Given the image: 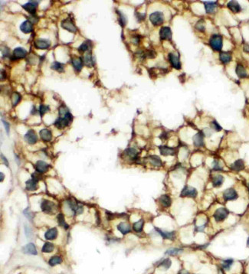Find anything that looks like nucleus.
<instances>
[{"label": "nucleus", "instance_id": "f257e3e1", "mask_svg": "<svg viewBox=\"0 0 249 274\" xmlns=\"http://www.w3.org/2000/svg\"><path fill=\"white\" fill-rule=\"evenodd\" d=\"M210 47L216 51H220L223 46L222 36L220 35H213L209 39V42Z\"/></svg>", "mask_w": 249, "mask_h": 274}, {"label": "nucleus", "instance_id": "f03ea898", "mask_svg": "<svg viewBox=\"0 0 249 274\" xmlns=\"http://www.w3.org/2000/svg\"><path fill=\"white\" fill-rule=\"evenodd\" d=\"M71 120L72 115L70 113H68V114H67L66 115L59 117L57 120L55 121V126L57 127V128H58V129H64V128H65L66 126H68L70 124Z\"/></svg>", "mask_w": 249, "mask_h": 274}, {"label": "nucleus", "instance_id": "7ed1b4c3", "mask_svg": "<svg viewBox=\"0 0 249 274\" xmlns=\"http://www.w3.org/2000/svg\"><path fill=\"white\" fill-rule=\"evenodd\" d=\"M229 211L225 207H219L215 211L213 217L216 222H222L228 217Z\"/></svg>", "mask_w": 249, "mask_h": 274}, {"label": "nucleus", "instance_id": "20e7f679", "mask_svg": "<svg viewBox=\"0 0 249 274\" xmlns=\"http://www.w3.org/2000/svg\"><path fill=\"white\" fill-rule=\"evenodd\" d=\"M150 21L155 26L160 25L164 22L163 13L161 12H154L150 15Z\"/></svg>", "mask_w": 249, "mask_h": 274}, {"label": "nucleus", "instance_id": "39448f33", "mask_svg": "<svg viewBox=\"0 0 249 274\" xmlns=\"http://www.w3.org/2000/svg\"><path fill=\"white\" fill-rule=\"evenodd\" d=\"M198 195V191L195 188L192 186H186L181 191L180 196L185 198H195Z\"/></svg>", "mask_w": 249, "mask_h": 274}, {"label": "nucleus", "instance_id": "423d86ee", "mask_svg": "<svg viewBox=\"0 0 249 274\" xmlns=\"http://www.w3.org/2000/svg\"><path fill=\"white\" fill-rule=\"evenodd\" d=\"M168 58H169V61L172 67H174L176 70H180L181 67H182V64H181L179 56L176 55L173 53H169V55H168Z\"/></svg>", "mask_w": 249, "mask_h": 274}, {"label": "nucleus", "instance_id": "0eeeda50", "mask_svg": "<svg viewBox=\"0 0 249 274\" xmlns=\"http://www.w3.org/2000/svg\"><path fill=\"white\" fill-rule=\"evenodd\" d=\"M238 197L237 191L234 188H228L223 192V198L225 201L236 200Z\"/></svg>", "mask_w": 249, "mask_h": 274}, {"label": "nucleus", "instance_id": "6e6552de", "mask_svg": "<svg viewBox=\"0 0 249 274\" xmlns=\"http://www.w3.org/2000/svg\"><path fill=\"white\" fill-rule=\"evenodd\" d=\"M204 137L205 135L202 131V132H199L198 133H196V135L193 136V138H192L193 145L197 148L204 146Z\"/></svg>", "mask_w": 249, "mask_h": 274}, {"label": "nucleus", "instance_id": "1a4fd4ad", "mask_svg": "<svg viewBox=\"0 0 249 274\" xmlns=\"http://www.w3.org/2000/svg\"><path fill=\"white\" fill-rule=\"evenodd\" d=\"M55 204L50 201L44 200L41 204V208L44 212L47 213V214H52L55 209Z\"/></svg>", "mask_w": 249, "mask_h": 274}, {"label": "nucleus", "instance_id": "9d476101", "mask_svg": "<svg viewBox=\"0 0 249 274\" xmlns=\"http://www.w3.org/2000/svg\"><path fill=\"white\" fill-rule=\"evenodd\" d=\"M172 31L169 27H162L159 31V36L162 40H171L172 39Z\"/></svg>", "mask_w": 249, "mask_h": 274}, {"label": "nucleus", "instance_id": "9b49d317", "mask_svg": "<svg viewBox=\"0 0 249 274\" xmlns=\"http://www.w3.org/2000/svg\"><path fill=\"white\" fill-rule=\"evenodd\" d=\"M34 45H35V47L36 48L44 50V49H47L50 47L51 42L50 41L47 40V39H39L35 41V43H34Z\"/></svg>", "mask_w": 249, "mask_h": 274}, {"label": "nucleus", "instance_id": "f8f14e48", "mask_svg": "<svg viewBox=\"0 0 249 274\" xmlns=\"http://www.w3.org/2000/svg\"><path fill=\"white\" fill-rule=\"evenodd\" d=\"M25 139L29 144L33 145V144L36 143L37 142L38 136H37L35 131L32 130V129H29V130L26 132V134H25Z\"/></svg>", "mask_w": 249, "mask_h": 274}, {"label": "nucleus", "instance_id": "ddd939ff", "mask_svg": "<svg viewBox=\"0 0 249 274\" xmlns=\"http://www.w3.org/2000/svg\"><path fill=\"white\" fill-rule=\"evenodd\" d=\"M68 203L69 204V207H71L73 212L76 214H81L83 212V207L81 205L78 204L77 202H76L75 201L69 200L68 201Z\"/></svg>", "mask_w": 249, "mask_h": 274}, {"label": "nucleus", "instance_id": "4468645a", "mask_svg": "<svg viewBox=\"0 0 249 274\" xmlns=\"http://www.w3.org/2000/svg\"><path fill=\"white\" fill-rule=\"evenodd\" d=\"M159 149L162 156H174L176 154V149L174 148L169 147L167 145H161L159 147Z\"/></svg>", "mask_w": 249, "mask_h": 274}, {"label": "nucleus", "instance_id": "2eb2a0df", "mask_svg": "<svg viewBox=\"0 0 249 274\" xmlns=\"http://www.w3.org/2000/svg\"><path fill=\"white\" fill-rule=\"evenodd\" d=\"M38 3H39V2H36V1H30V2H29L28 3L22 5V7H23L24 9H25L28 12H29V13L32 14V15H35Z\"/></svg>", "mask_w": 249, "mask_h": 274}, {"label": "nucleus", "instance_id": "dca6fc26", "mask_svg": "<svg viewBox=\"0 0 249 274\" xmlns=\"http://www.w3.org/2000/svg\"><path fill=\"white\" fill-rule=\"evenodd\" d=\"M61 26L62 28L65 29V30H68L70 32H73V33L76 32V31H77L75 25H74V23L70 20V19L64 20L63 22H61Z\"/></svg>", "mask_w": 249, "mask_h": 274}, {"label": "nucleus", "instance_id": "f3484780", "mask_svg": "<svg viewBox=\"0 0 249 274\" xmlns=\"http://www.w3.org/2000/svg\"><path fill=\"white\" fill-rule=\"evenodd\" d=\"M232 59V54L229 51H222L219 54V60L224 64L230 63Z\"/></svg>", "mask_w": 249, "mask_h": 274}, {"label": "nucleus", "instance_id": "a211bd4d", "mask_svg": "<svg viewBox=\"0 0 249 274\" xmlns=\"http://www.w3.org/2000/svg\"><path fill=\"white\" fill-rule=\"evenodd\" d=\"M227 6L234 13H239L241 11V6L237 1H230L228 2Z\"/></svg>", "mask_w": 249, "mask_h": 274}, {"label": "nucleus", "instance_id": "6ab92c4d", "mask_svg": "<svg viewBox=\"0 0 249 274\" xmlns=\"http://www.w3.org/2000/svg\"><path fill=\"white\" fill-rule=\"evenodd\" d=\"M156 231L163 237L164 239L168 240H174L176 237V232L175 231H165L159 229V228H156Z\"/></svg>", "mask_w": 249, "mask_h": 274}, {"label": "nucleus", "instance_id": "aec40b11", "mask_svg": "<svg viewBox=\"0 0 249 274\" xmlns=\"http://www.w3.org/2000/svg\"><path fill=\"white\" fill-rule=\"evenodd\" d=\"M205 8H206V12L209 14L214 13L217 8V2H212V1H208V2H204Z\"/></svg>", "mask_w": 249, "mask_h": 274}, {"label": "nucleus", "instance_id": "412c9836", "mask_svg": "<svg viewBox=\"0 0 249 274\" xmlns=\"http://www.w3.org/2000/svg\"><path fill=\"white\" fill-rule=\"evenodd\" d=\"M49 168V165L43 161H38L35 164V169L39 173H44V172H47Z\"/></svg>", "mask_w": 249, "mask_h": 274}, {"label": "nucleus", "instance_id": "4be33fe9", "mask_svg": "<svg viewBox=\"0 0 249 274\" xmlns=\"http://www.w3.org/2000/svg\"><path fill=\"white\" fill-rule=\"evenodd\" d=\"M159 201L163 207H169L172 204V199L167 195H162L159 198Z\"/></svg>", "mask_w": 249, "mask_h": 274}, {"label": "nucleus", "instance_id": "5701e85b", "mask_svg": "<svg viewBox=\"0 0 249 274\" xmlns=\"http://www.w3.org/2000/svg\"><path fill=\"white\" fill-rule=\"evenodd\" d=\"M235 73L239 78H245V77H247V71H246L244 66L242 64H238L237 66H236Z\"/></svg>", "mask_w": 249, "mask_h": 274}, {"label": "nucleus", "instance_id": "b1692460", "mask_svg": "<svg viewBox=\"0 0 249 274\" xmlns=\"http://www.w3.org/2000/svg\"><path fill=\"white\" fill-rule=\"evenodd\" d=\"M124 153L127 158H129L131 160H136L137 159V156H138V152L134 148H127L124 151Z\"/></svg>", "mask_w": 249, "mask_h": 274}, {"label": "nucleus", "instance_id": "393cba45", "mask_svg": "<svg viewBox=\"0 0 249 274\" xmlns=\"http://www.w3.org/2000/svg\"><path fill=\"white\" fill-rule=\"evenodd\" d=\"M232 170L240 172L244 169V162L242 159H238L231 165Z\"/></svg>", "mask_w": 249, "mask_h": 274}, {"label": "nucleus", "instance_id": "a878e982", "mask_svg": "<svg viewBox=\"0 0 249 274\" xmlns=\"http://www.w3.org/2000/svg\"><path fill=\"white\" fill-rule=\"evenodd\" d=\"M117 229L122 234L125 235V234H128L131 232V227L130 226V224L126 222H121L117 225Z\"/></svg>", "mask_w": 249, "mask_h": 274}, {"label": "nucleus", "instance_id": "bb28decb", "mask_svg": "<svg viewBox=\"0 0 249 274\" xmlns=\"http://www.w3.org/2000/svg\"><path fill=\"white\" fill-rule=\"evenodd\" d=\"M27 51L23 48H16L13 51V58L15 59H21L23 58L26 56Z\"/></svg>", "mask_w": 249, "mask_h": 274}, {"label": "nucleus", "instance_id": "cd10ccee", "mask_svg": "<svg viewBox=\"0 0 249 274\" xmlns=\"http://www.w3.org/2000/svg\"><path fill=\"white\" fill-rule=\"evenodd\" d=\"M22 251L25 254H32V255H37V251L35 246L32 243H29V244H26V245L22 248Z\"/></svg>", "mask_w": 249, "mask_h": 274}, {"label": "nucleus", "instance_id": "c85d7f7f", "mask_svg": "<svg viewBox=\"0 0 249 274\" xmlns=\"http://www.w3.org/2000/svg\"><path fill=\"white\" fill-rule=\"evenodd\" d=\"M20 29L22 30V32H24L25 34L30 33V32H32V29H33L32 23L31 22H29V20L25 21L20 25Z\"/></svg>", "mask_w": 249, "mask_h": 274}, {"label": "nucleus", "instance_id": "c756f323", "mask_svg": "<svg viewBox=\"0 0 249 274\" xmlns=\"http://www.w3.org/2000/svg\"><path fill=\"white\" fill-rule=\"evenodd\" d=\"M223 182H224V177H223L222 175L215 176L213 178V180H212L213 185L214 186L215 188L221 187V186L222 185Z\"/></svg>", "mask_w": 249, "mask_h": 274}, {"label": "nucleus", "instance_id": "7c9ffc66", "mask_svg": "<svg viewBox=\"0 0 249 274\" xmlns=\"http://www.w3.org/2000/svg\"><path fill=\"white\" fill-rule=\"evenodd\" d=\"M58 236V230L55 227L48 230L45 234V237L46 240H54Z\"/></svg>", "mask_w": 249, "mask_h": 274}, {"label": "nucleus", "instance_id": "2f4dec72", "mask_svg": "<svg viewBox=\"0 0 249 274\" xmlns=\"http://www.w3.org/2000/svg\"><path fill=\"white\" fill-rule=\"evenodd\" d=\"M40 136L42 138V140L45 141V142H49L52 140V132L49 130L48 129H43L40 131Z\"/></svg>", "mask_w": 249, "mask_h": 274}, {"label": "nucleus", "instance_id": "473e14b6", "mask_svg": "<svg viewBox=\"0 0 249 274\" xmlns=\"http://www.w3.org/2000/svg\"><path fill=\"white\" fill-rule=\"evenodd\" d=\"M83 64H84V62L80 58H74L72 60V64H73L76 71L77 72L80 71V70L83 67Z\"/></svg>", "mask_w": 249, "mask_h": 274}, {"label": "nucleus", "instance_id": "72a5a7b5", "mask_svg": "<svg viewBox=\"0 0 249 274\" xmlns=\"http://www.w3.org/2000/svg\"><path fill=\"white\" fill-rule=\"evenodd\" d=\"M83 62H84V64L86 66H88V67L94 66V64H95L94 58L92 57L90 54H86L84 58H83Z\"/></svg>", "mask_w": 249, "mask_h": 274}, {"label": "nucleus", "instance_id": "f704fd0d", "mask_svg": "<svg viewBox=\"0 0 249 274\" xmlns=\"http://www.w3.org/2000/svg\"><path fill=\"white\" fill-rule=\"evenodd\" d=\"M26 188L29 191H35L38 188V181L32 179L26 182Z\"/></svg>", "mask_w": 249, "mask_h": 274}, {"label": "nucleus", "instance_id": "c9c22d12", "mask_svg": "<svg viewBox=\"0 0 249 274\" xmlns=\"http://www.w3.org/2000/svg\"><path fill=\"white\" fill-rule=\"evenodd\" d=\"M143 225H144V221L143 219H140L138 221L134 223L133 224V229L135 232L140 233L143 231Z\"/></svg>", "mask_w": 249, "mask_h": 274}, {"label": "nucleus", "instance_id": "e433bc0d", "mask_svg": "<svg viewBox=\"0 0 249 274\" xmlns=\"http://www.w3.org/2000/svg\"><path fill=\"white\" fill-rule=\"evenodd\" d=\"M149 161L153 166H162V160L160 159V158L157 156H151L149 157Z\"/></svg>", "mask_w": 249, "mask_h": 274}, {"label": "nucleus", "instance_id": "4c0bfd02", "mask_svg": "<svg viewBox=\"0 0 249 274\" xmlns=\"http://www.w3.org/2000/svg\"><path fill=\"white\" fill-rule=\"evenodd\" d=\"M196 29H197V31L200 32H204L206 30V25H205V22L203 19H200L199 21H198L197 23L195 25Z\"/></svg>", "mask_w": 249, "mask_h": 274}, {"label": "nucleus", "instance_id": "58836bf2", "mask_svg": "<svg viewBox=\"0 0 249 274\" xmlns=\"http://www.w3.org/2000/svg\"><path fill=\"white\" fill-rule=\"evenodd\" d=\"M233 262H234V260L232 259H227L223 260L222 263V266L223 269H225V270H229L232 265L233 264Z\"/></svg>", "mask_w": 249, "mask_h": 274}, {"label": "nucleus", "instance_id": "ea45409f", "mask_svg": "<svg viewBox=\"0 0 249 274\" xmlns=\"http://www.w3.org/2000/svg\"><path fill=\"white\" fill-rule=\"evenodd\" d=\"M53 250H54L53 244H52V243L47 242L44 244V246L42 247V251L43 253H51L53 251Z\"/></svg>", "mask_w": 249, "mask_h": 274}, {"label": "nucleus", "instance_id": "a19ab883", "mask_svg": "<svg viewBox=\"0 0 249 274\" xmlns=\"http://www.w3.org/2000/svg\"><path fill=\"white\" fill-rule=\"evenodd\" d=\"M58 222L59 225L63 227L65 229H68V224L65 221V217H64V215L62 214H59L58 215Z\"/></svg>", "mask_w": 249, "mask_h": 274}, {"label": "nucleus", "instance_id": "79ce46f5", "mask_svg": "<svg viewBox=\"0 0 249 274\" xmlns=\"http://www.w3.org/2000/svg\"><path fill=\"white\" fill-rule=\"evenodd\" d=\"M91 45H90V42H85L84 43H82L81 45L78 48V51L80 52H85L87 51H88L89 49H90Z\"/></svg>", "mask_w": 249, "mask_h": 274}, {"label": "nucleus", "instance_id": "37998d69", "mask_svg": "<svg viewBox=\"0 0 249 274\" xmlns=\"http://www.w3.org/2000/svg\"><path fill=\"white\" fill-rule=\"evenodd\" d=\"M182 251H183V250L180 249V248H171V249H169L166 251L165 254L170 256H175L177 255V254H181Z\"/></svg>", "mask_w": 249, "mask_h": 274}, {"label": "nucleus", "instance_id": "c03bdc74", "mask_svg": "<svg viewBox=\"0 0 249 274\" xmlns=\"http://www.w3.org/2000/svg\"><path fill=\"white\" fill-rule=\"evenodd\" d=\"M62 262V259L59 257V256H55L53 257H52L49 260V264L51 266H55L58 264H60Z\"/></svg>", "mask_w": 249, "mask_h": 274}, {"label": "nucleus", "instance_id": "a18cd8bd", "mask_svg": "<svg viewBox=\"0 0 249 274\" xmlns=\"http://www.w3.org/2000/svg\"><path fill=\"white\" fill-rule=\"evenodd\" d=\"M52 67V69H53V70H57V71H58V72L64 71L63 64L61 63H59V62H57V61L54 62V63L52 64V67Z\"/></svg>", "mask_w": 249, "mask_h": 274}, {"label": "nucleus", "instance_id": "49530a36", "mask_svg": "<svg viewBox=\"0 0 249 274\" xmlns=\"http://www.w3.org/2000/svg\"><path fill=\"white\" fill-rule=\"evenodd\" d=\"M171 264H172V262H171L170 259L166 258V259H164L162 262H160V263L159 264V266H162L164 269H168L171 266Z\"/></svg>", "mask_w": 249, "mask_h": 274}, {"label": "nucleus", "instance_id": "de8ad7c7", "mask_svg": "<svg viewBox=\"0 0 249 274\" xmlns=\"http://www.w3.org/2000/svg\"><path fill=\"white\" fill-rule=\"evenodd\" d=\"M117 14L119 15V22H120L121 25L123 27L125 26V25L127 24V18H126V16L122 12H119V11H117Z\"/></svg>", "mask_w": 249, "mask_h": 274}, {"label": "nucleus", "instance_id": "09e8293b", "mask_svg": "<svg viewBox=\"0 0 249 274\" xmlns=\"http://www.w3.org/2000/svg\"><path fill=\"white\" fill-rule=\"evenodd\" d=\"M211 128L213 129H214L215 131H216V132H220V131L222 129V126L219 125V123L216 120H213V122L211 123Z\"/></svg>", "mask_w": 249, "mask_h": 274}, {"label": "nucleus", "instance_id": "8fccbe9b", "mask_svg": "<svg viewBox=\"0 0 249 274\" xmlns=\"http://www.w3.org/2000/svg\"><path fill=\"white\" fill-rule=\"evenodd\" d=\"M21 100V96L18 94V93H14L12 96V101L13 106L17 105L19 103Z\"/></svg>", "mask_w": 249, "mask_h": 274}, {"label": "nucleus", "instance_id": "3c124183", "mask_svg": "<svg viewBox=\"0 0 249 274\" xmlns=\"http://www.w3.org/2000/svg\"><path fill=\"white\" fill-rule=\"evenodd\" d=\"M213 170H214V171H216V172H218V171H222V170L223 168H222V165H221L220 162H219V161H218V160H214V162H213Z\"/></svg>", "mask_w": 249, "mask_h": 274}, {"label": "nucleus", "instance_id": "603ef678", "mask_svg": "<svg viewBox=\"0 0 249 274\" xmlns=\"http://www.w3.org/2000/svg\"><path fill=\"white\" fill-rule=\"evenodd\" d=\"M49 111V107H47V106L41 105L40 107H39V112H40L41 116H43L44 114H46V113H47Z\"/></svg>", "mask_w": 249, "mask_h": 274}, {"label": "nucleus", "instance_id": "864d4df0", "mask_svg": "<svg viewBox=\"0 0 249 274\" xmlns=\"http://www.w3.org/2000/svg\"><path fill=\"white\" fill-rule=\"evenodd\" d=\"M23 213H24V215H25L27 218L29 219L30 221H32V219L33 218V214H32V213L29 211V208L25 209Z\"/></svg>", "mask_w": 249, "mask_h": 274}, {"label": "nucleus", "instance_id": "5fc2aeb1", "mask_svg": "<svg viewBox=\"0 0 249 274\" xmlns=\"http://www.w3.org/2000/svg\"><path fill=\"white\" fill-rule=\"evenodd\" d=\"M68 113H69L68 110L65 106H61V107L59 108V114H60L61 116H65L67 114H68Z\"/></svg>", "mask_w": 249, "mask_h": 274}, {"label": "nucleus", "instance_id": "6e6d98bb", "mask_svg": "<svg viewBox=\"0 0 249 274\" xmlns=\"http://www.w3.org/2000/svg\"><path fill=\"white\" fill-rule=\"evenodd\" d=\"M206 224L201 226H197V227H195V231H196V232H203V231H204V229L206 228Z\"/></svg>", "mask_w": 249, "mask_h": 274}, {"label": "nucleus", "instance_id": "4d7b16f0", "mask_svg": "<svg viewBox=\"0 0 249 274\" xmlns=\"http://www.w3.org/2000/svg\"><path fill=\"white\" fill-rule=\"evenodd\" d=\"M2 123H3V125H4V126H5V131H6V132L7 133H9V124L8 123L6 122V121H5V120H2Z\"/></svg>", "mask_w": 249, "mask_h": 274}, {"label": "nucleus", "instance_id": "13d9d810", "mask_svg": "<svg viewBox=\"0 0 249 274\" xmlns=\"http://www.w3.org/2000/svg\"><path fill=\"white\" fill-rule=\"evenodd\" d=\"M137 18L139 21H143L145 18V14H141V13H137Z\"/></svg>", "mask_w": 249, "mask_h": 274}, {"label": "nucleus", "instance_id": "bf43d9fd", "mask_svg": "<svg viewBox=\"0 0 249 274\" xmlns=\"http://www.w3.org/2000/svg\"><path fill=\"white\" fill-rule=\"evenodd\" d=\"M132 42H133V44H134V45H138L140 42L139 37H137V36H134V37L132 39Z\"/></svg>", "mask_w": 249, "mask_h": 274}, {"label": "nucleus", "instance_id": "052dcab7", "mask_svg": "<svg viewBox=\"0 0 249 274\" xmlns=\"http://www.w3.org/2000/svg\"><path fill=\"white\" fill-rule=\"evenodd\" d=\"M2 53H3V55L5 56H9V50H8V48H4V51H2Z\"/></svg>", "mask_w": 249, "mask_h": 274}, {"label": "nucleus", "instance_id": "680f3d73", "mask_svg": "<svg viewBox=\"0 0 249 274\" xmlns=\"http://www.w3.org/2000/svg\"><path fill=\"white\" fill-rule=\"evenodd\" d=\"M178 274H189V272H188L187 270H186V269H181V270L178 272Z\"/></svg>", "mask_w": 249, "mask_h": 274}, {"label": "nucleus", "instance_id": "e2e57ef3", "mask_svg": "<svg viewBox=\"0 0 249 274\" xmlns=\"http://www.w3.org/2000/svg\"><path fill=\"white\" fill-rule=\"evenodd\" d=\"M5 71H2V72H1V80H5Z\"/></svg>", "mask_w": 249, "mask_h": 274}, {"label": "nucleus", "instance_id": "0e129e2a", "mask_svg": "<svg viewBox=\"0 0 249 274\" xmlns=\"http://www.w3.org/2000/svg\"><path fill=\"white\" fill-rule=\"evenodd\" d=\"M2 160L4 161V162H5V166H8V161L6 160V159H5V156H3L2 155Z\"/></svg>", "mask_w": 249, "mask_h": 274}, {"label": "nucleus", "instance_id": "69168bd1", "mask_svg": "<svg viewBox=\"0 0 249 274\" xmlns=\"http://www.w3.org/2000/svg\"><path fill=\"white\" fill-rule=\"evenodd\" d=\"M1 182H2V181H3V177H4V175H3V173H2V172H1Z\"/></svg>", "mask_w": 249, "mask_h": 274}, {"label": "nucleus", "instance_id": "338daca9", "mask_svg": "<svg viewBox=\"0 0 249 274\" xmlns=\"http://www.w3.org/2000/svg\"><path fill=\"white\" fill-rule=\"evenodd\" d=\"M247 246H248V247H249V237H248V238H247Z\"/></svg>", "mask_w": 249, "mask_h": 274}, {"label": "nucleus", "instance_id": "774afa93", "mask_svg": "<svg viewBox=\"0 0 249 274\" xmlns=\"http://www.w3.org/2000/svg\"><path fill=\"white\" fill-rule=\"evenodd\" d=\"M247 188H248V191H249V183H248V185H247Z\"/></svg>", "mask_w": 249, "mask_h": 274}]
</instances>
